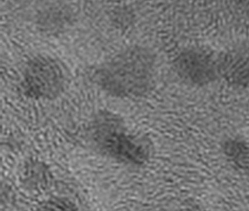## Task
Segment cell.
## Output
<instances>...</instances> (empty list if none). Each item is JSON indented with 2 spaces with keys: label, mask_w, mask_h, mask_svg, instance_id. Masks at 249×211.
<instances>
[{
  "label": "cell",
  "mask_w": 249,
  "mask_h": 211,
  "mask_svg": "<svg viewBox=\"0 0 249 211\" xmlns=\"http://www.w3.org/2000/svg\"><path fill=\"white\" fill-rule=\"evenodd\" d=\"M219 74L237 84H249V44H238L217 60Z\"/></svg>",
  "instance_id": "obj_4"
},
{
  "label": "cell",
  "mask_w": 249,
  "mask_h": 211,
  "mask_svg": "<svg viewBox=\"0 0 249 211\" xmlns=\"http://www.w3.org/2000/svg\"><path fill=\"white\" fill-rule=\"evenodd\" d=\"M174 65L179 77L192 84H208L220 75L217 58L199 48L182 51L175 58Z\"/></svg>",
  "instance_id": "obj_3"
},
{
  "label": "cell",
  "mask_w": 249,
  "mask_h": 211,
  "mask_svg": "<svg viewBox=\"0 0 249 211\" xmlns=\"http://www.w3.org/2000/svg\"><path fill=\"white\" fill-rule=\"evenodd\" d=\"M157 62L149 48L133 45L100 66L97 77L104 88L117 94L139 93L153 81L157 71Z\"/></svg>",
  "instance_id": "obj_1"
},
{
  "label": "cell",
  "mask_w": 249,
  "mask_h": 211,
  "mask_svg": "<svg viewBox=\"0 0 249 211\" xmlns=\"http://www.w3.org/2000/svg\"><path fill=\"white\" fill-rule=\"evenodd\" d=\"M68 71L61 61L48 54L33 57L23 72V82L31 91L44 94L59 89L67 79Z\"/></svg>",
  "instance_id": "obj_2"
},
{
  "label": "cell",
  "mask_w": 249,
  "mask_h": 211,
  "mask_svg": "<svg viewBox=\"0 0 249 211\" xmlns=\"http://www.w3.org/2000/svg\"><path fill=\"white\" fill-rule=\"evenodd\" d=\"M73 21L72 13L68 7L56 5L40 12L37 17L36 26L41 32L54 36L68 30Z\"/></svg>",
  "instance_id": "obj_5"
}]
</instances>
